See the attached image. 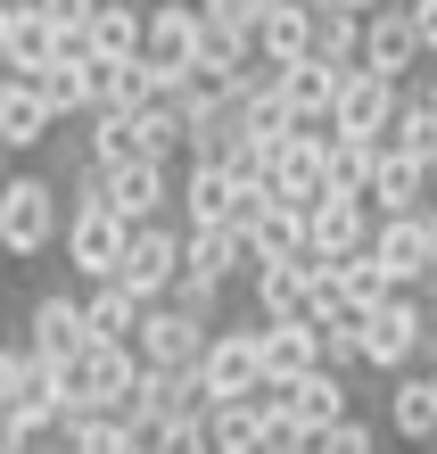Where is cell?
<instances>
[{
  "instance_id": "cell-1",
  "label": "cell",
  "mask_w": 437,
  "mask_h": 454,
  "mask_svg": "<svg viewBox=\"0 0 437 454\" xmlns=\"http://www.w3.org/2000/svg\"><path fill=\"white\" fill-rule=\"evenodd\" d=\"M66 191L50 174H9L0 182V248H9L17 264H34V256H50L66 239Z\"/></svg>"
},
{
  "instance_id": "cell-2",
  "label": "cell",
  "mask_w": 437,
  "mask_h": 454,
  "mask_svg": "<svg viewBox=\"0 0 437 454\" xmlns=\"http://www.w3.org/2000/svg\"><path fill=\"white\" fill-rule=\"evenodd\" d=\"M141 347H116V339H91L74 364H59V380H66V413H132V388H141Z\"/></svg>"
},
{
  "instance_id": "cell-3",
  "label": "cell",
  "mask_w": 437,
  "mask_h": 454,
  "mask_svg": "<svg viewBox=\"0 0 437 454\" xmlns=\"http://www.w3.org/2000/svg\"><path fill=\"white\" fill-rule=\"evenodd\" d=\"M437 339V323H429V298H413V289H396L388 306H371L363 314V372H413L421 364V347Z\"/></svg>"
},
{
  "instance_id": "cell-4",
  "label": "cell",
  "mask_w": 437,
  "mask_h": 454,
  "mask_svg": "<svg viewBox=\"0 0 437 454\" xmlns=\"http://www.w3.org/2000/svg\"><path fill=\"white\" fill-rule=\"evenodd\" d=\"M199 380H207L215 405H223V396H264V388H272V372H264V323H248V331H215Z\"/></svg>"
},
{
  "instance_id": "cell-5",
  "label": "cell",
  "mask_w": 437,
  "mask_h": 454,
  "mask_svg": "<svg viewBox=\"0 0 437 454\" xmlns=\"http://www.w3.org/2000/svg\"><path fill=\"white\" fill-rule=\"evenodd\" d=\"M264 207V191H248L223 157H190L182 174V223H248Z\"/></svg>"
},
{
  "instance_id": "cell-6",
  "label": "cell",
  "mask_w": 437,
  "mask_h": 454,
  "mask_svg": "<svg viewBox=\"0 0 437 454\" xmlns=\"http://www.w3.org/2000/svg\"><path fill=\"white\" fill-rule=\"evenodd\" d=\"M132 256V223L116 215V207H74L66 215V264L83 281H116Z\"/></svg>"
},
{
  "instance_id": "cell-7",
  "label": "cell",
  "mask_w": 437,
  "mask_h": 454,
  "mask_svg": "<svg viewBox=\"0 0 437 454\" xmlns=\"http://www.w3.org/2000/svg\"><path fill=\"white\" fill-rule=\"evenodd\" d=\"M182 264H190V223H132V256H124V289H141V298H174V281H182Z\"/></svg>"
},
{
  "instance_id": "cell-8",
  "label": "cell",
  "mask_w": 437,
  "mask_h": 454,
  "mask_svg": "<svg viewBox=\"0 0 437 454\" xmlns=\"http://www.w3.org/2000/svg\"><path fill=\"white\" fill-rule=\"evenodd\" d=\"M371 256L388 264L404 289H429L437 281V231H429V207H404V215H379L371 231Z\"/></svg>"
},
{
  "instance_id": "cell-9",
  "label": "cell",
  "mask_w": 437,
  "mask_h": 454,
  "mask_svg": "<svg viewBox=\"0 0 437 454\" xmlns=\"http://www.w3.org/2000/svg\"><path fill=\"white\" fill-rule=\"evenodd\" d=\"M421 59H429V42H421V25H413V0H379V9L363 17V67L388 74V83H404Z\"/></svg>"
},
{
  "instance_id": "cell-10",
  "label": "cell",
  "mask_w": 437,
  "mask_h": 454,
  "mask_svg": "<svg viewBox=\"0 0 437 454\" xmlns=\"http://www.w3.org/2000/svg\"><path fill=\"white\" fill-rule=\"evenodd\" d=\"M207 339H215V323L182 314L174 298H157L149 323H141V364H157V372H199L207 364Z\"/></svg>"
},
{
  "instance_id": "cell-11",
  "label": "cell",
  "mask_w": 437,
  "mask_h": 454,
  "mask_svg": "<svg viewBox=\"0 0 437 454\" xmlns=\"http://www.w3.org/2000/svg\"><path fill=\"white\" fill-rule=\"evenodd\" d=\"M371 231H379V207H371V199L322 191V199L306 207V248H314V256H355V248H371Z\"/></svg>"
},
{
  "instance_id": "cell-12",
  "label": "cell",
  "mask_w": 437,
  "mask_h": 454,
  "mask_svg": "<svg viewBox=\"0 0 437 454\" xmlns=\"http://www.w3.org/2000/svg\"><path fill=\"white\" fill-rule=\"evenodd\" d=\"M272 191L297 199V207H314L331 191V124H297L289 132V149L272 157Z\"/></svg>"
},
{
  "instance_id": "cell-13",
  "label": "cell",
  "mask_w": 437,
  "mask_h": 454,
  "mask_svg": "<svg viewBox=\"0 0 437 454\" xmlns=\"http://www.w3.org/2000/svg\"><path fill=\"white\" fill-rule=\"evenodd\" d=\"M59 124H66V116L50 108V91L34 83V74H0V141H9L17 157H34Z\"/></svg>"
},
{
  "instance_id": "cell-14",
  "label": "cell",
  "mask_w": 437,
  "mask_h": 454,
  "mask_svg": "<svg viewBox=\"0 0 437 454\" xmlns=\"http://www.w3.org/2000/svg\"><path fill=\"white\" fill-rule=\"evenodd\" d=\"M199 42H207V9L199 0H157L149 9V59L166 67V83H182L199 67Z\"/></svg>"
},
{
  "instance_id": "cell-15",
  "label": "cell",
  "mask_w": 437,
  "mask_h": 454,
  "mask_svg": "<svg viewBox=\"0 0 437 454\" xmlns=\"http://www.w3.org/2000/svg\"><path fill=\"white\" fill-rule=\"evenodd\" d=\"M248 289H256V323L314 314V298H322V281H314V264H306V256H264L256 273H248Z\"/></svg>"
},
{
  "instance_id": "cell-16",
  "label": "cell",
  "mask_w": 437,
  "mask_h": 454,
  "mask_svg": "<svg viewBox=\"0 0 437 454\" xmlns=\"http://www.w3.org/2000/svg\"><path fill=\"white\" fill-rule=\"evenodd\" d=\"M396 108H404V83H388V74H371V67H355V74H347V91H339L331 132H363V141H388Z\"/></svg>"
},
{
  "instance_id": "cell-17",
  "label": "cell",
  "mask_w": 437,
  "mask_h": 454,
  "mask_svg": "<svg viewBox=\"0 0 437 454\" xmlns=\"http://www.w3.org/2000/svg\"><path fill=\"white\" fill-rule=\"evenodd\" d=\"M25 339H34L50 364H74L91 347V306L66 298V289H50V298H34V314H25Z\"/></svg>"
},
{
  "instance_id": "cell-18",
  "label": "cell",
  "mask_w": 437,
  "mask_h": 454,
  "mask_svg": "<svg viewBox=\"0 0 437 454\" xmlns=\"http://www.w3.org/2000/svg\"><path fill=\"white\" fill-rule=\"evenodd\" d=\"M50 50H59V17H50L42 0H0V67L34 74Z\"/></svg>"
},
{
  "instance_id": "cell-19",
  "label": "cell",
  "mask_w": 437,
  "mask_h": 454,
  "mask_svg": "<svg viewBox=\"0 0 437 454\" xmlns=\"http://www.w3.org/2000/svg\"><path fill=\"white\" fill-rule=\"evenodd\" d=\"M264 405H289L314 438L331 430V421H347V413H355V405H347V372H331V364H314L306 380H289V388L272 380V388H264Z\"/></svg>"
},
{
  "instance_id": "cell-20",
  "label": "cell",
  "mask_w": 437,
  "mask_h": 454,
  "mask_svg": "<svg viewBox=\"0 0 437 454\" xmlns=\"http://www.w3.org/2000/svg\"><path fill=\"white\" fill-rule=\"evenodd\" d=\"M174 199L166 182V157H132V166H107V207H116L124 223H157V207Z\"/></svg>"
},
{
  "instance_id": "cell-21",
  "label": "cell",
  "mask_w": 437,
  "mask_h": 454,
  "mask_svg": "<svg viewBox=\"0 0 437 454\" xmlns=\"http://www.w3.org/2000/svg\"><path fill=\"white\" fill-rule=\"evenodd\" d=\"M182 273H207V281H248L256 273V248L239 223H190V264Z\"/></svg>"
},
{
  "instance_id": "cell-22",
  "label": "cell",
  "mask_w": 437,
  "mask_h": 454,
  "mask_svg": "<svg viewBox=\"0 0 437 454\" xmlns=\"http://www.w3.org/2000/svg\"><path fill=\"white\" fill-rule=\"evenodd\" d=\"M215 396H207V380L199 372H141V388H132V413H149V421H190V413H207Z\"/></svg>"
},
{
  "instance_id": "cell-23",
  "label": "cell",
  "mask_w": 437,
  "mask_h": 454,
  "mask_svg": "<svg viewBox=\"0 0 437 454\" xmlns=\"http://www.w3.org/2000/svg\"><path fill=\"white\" fill-rule=\"evenodd\" d=\"M322 364V323L314 314H289V323H264V372L272 380H306V372Z\"/></svg>"
},
{
  "instance_id": "cell-24",
  "label": "cell",
  "mask_w": 437,
  "mask_h": 454,
  "mask_svg": "<svg viewBox=\"0 0 437 454\" xmlns=\"http://www.w3.org/2000/svg\"><path fill=\"white\" fill-rule=\"evenodd\" d=\"M437 199V174L429 157H404V149H379V174H371V207L379 215H404V207Z\"/></svg>"
},
{
  "instance_id": "cell-25",
  "label": "cell",
  "mask_w": 437,
  "mask_h": 454,
  "mask_svg": "<svg viewBox=\"0 0 437 454\" xmlns=\"http://www.w3.org/2000/svg\"><path fill=\"white\" fill-rule=\"evenodd\" d=\"M239 231H248L256 264H264V256H306V207H297V199H281V191H264V207H256V215L239 223Z\"/></svg>"
},
{
  "instance_id": "cell-26",
  "label": "cell",
  "mask_w": 437,
  "mask_h": 454,
  "mask_svg": "<svg viewBox=\"0 0 437 454\" xmlns=\"http://www.w3.org/2000/svg\"><path fill=\"white\" fill-rule=\"evenodd\" d=\"M83 157H99V166H132V157H149V124H141V108H91Z\"/></svg>"
},
{
  "instance_id": "cell-27",
  "label": "cell",
  "mask_w": 437,
  "mask_h": 454,
  "mask_svg": "<svg viewBox=\"0 0 437 454\" xmlns=\"http://www.w3.org/2000/svg\"><path fill=\"white\" fill-rule=\"evenodd\" d=\"M388 430L404 446H437V388H429V372H396V388H388Z\"/></svg>"
},
{
  "instance_id": "cell-28",
  "label": "cell",
  "mask_w": 437,
  "mask_h": 454,
  "mask_svg": "<svg viewBox=\"0 0 437 454\" xmlns=\"http://www.w3.org/2000/svg\"><path fill=\"white\" fill-rule=\"evenodd\" d=\"M207 438H215V454H264V396L207 405Z\"/></svg>"
},
{
  "instance_id": "cell-29",
  "label": "cell",
  "mask_w": 437,
  "mask_h": 454,
  "mask_svg": "<svg viewBox=\"0 0 437 454\" xmlns=\"http://www.w3.org/2000/svg\"><path fill=\"white\" fill-rule=\"evenodd\" d=\"M91 50H99V59H141V50H149V9H141V0H99Z\"/></svg>"
},
{
  "instance_id": "cell-30",
  "label": "cell",
  "mask_w": 437,
  "mask_h": 454,
  "mask_svg": "<svg viewBox=\"0 0 437 454\" xmlns=\"http://www.w3.org/2000/svg\"><path fill=\"white\" fill-rule=\"evenodd\" d=\"M59 446L66 454H141L132 413H74V421H59Z\"/></svg>"
},
{
  "instance_id": "cell-31",
  "label": "cell",
  "mask_w": 437,
  "mask_h": 454,
  "mask_svg": "<svg viewBox=\"0 0 437 454\" xmlns=\"http://www.w3.org/2000/svg\"><path fill=\"white\" fill-rule=\"evenodd\" d=\"M379 149H388V141H363V132H331V191H347V199H371Z\"/></svg>"
},
{
  "instance_id": "cell-32",
  "label": "cell",
  "mask_w": 437,
  "mask_h": 454,
  "mask_svg": "<svg viewBox=\"0 0 437 454\" xmlns=\"http://www.w3.org/2000/svg\"><path fill=\"white\" fill-rule=\"evenodd\" d=\"M388 149L429 157V166H437V108H429V91H421V99L404 91V108H396V124H388Z\"/></svg>"
},
{
  "instance_id": "cell-33",
  "label": "cell",
  "mask_w": 437,
  "mask_h": 454,
  "mask_svg": "<svg viewBox=\"0 0 437 454\" xmlns=\"http://www.w3.org/2000/svg\"><path fill=\"white\" fill-rule=\"evenodd\" d=\"M314 59H331V67H363V9H322V42H314Z\"/></svg>"
},
{
  "instance_id": "cell-34",
  "label": "cell",
  "mask_w": 437,
  "mask_h": 454,
  "mask_svg": "<svg viewBox=\"0 0 437 454\" xmlns=\"http://www.w3.org/2000/svg\"><path fill=\"white\" fill-rule=\"evenodd\" d=\"M174 99H182L190 116H207V108H223V99H239V74H231V67H207V59H199V67H190L182 83H174Z\"/></svg>"
},
{
  "instance_id": "cell-35",
  "label": "cell",
  "mask_w": 437,
  "mask_h": 454,
  "mask_svg": "<svg viewBox=\"0 0 437 454\" xmlns=\"http://www.w3.org/2000/svg\"><path fill=\"white\" fill-rule=\"evenodd\" d=\"M264 454H314V430L289 405H264Z\"/></svg>"
},
{
  "instance_id": "cell-36",
  "label": "cell",
  "mask_w": 437,
  "mask_h": 454,
  "mask_svg": "<svg viewBox=\"0 0 437 454\" xmlns=\"http://www.w3.org/2000/svg\"><path fill=\"white\" fill-rule=\"evenodd\" d=\"M223 289H231V281L182 273V281H174V306H182V314H199V323H215V314H223Z\"/></svg>"
},
{
  "instance_id": "cell-37",
  "label": "cell",
  "mask_w": 437,
  "mask_h": 454,
  "mask_svg": "<svg viewBox=\"0 0 437 454\" xmlns=\"http://www.w3.org/2000/svg\"><path fill=\"white\" fill-rule=\"evenodd\" d=\"M149 454H215V438H207V413H190V421H166Z\"/></svg>"
},
{
  "instance_id": "cell-38",
  "label": "cell",
  "mask_w": 437,
  "mask_h": 454,
  "mask_svg": "<svg viewBox=\"0 0 437 454\" xmlns=\"http://www.w3.org/2000/svg\"><path fill=\"white\" fill-rule=\"evenodd\" d=\"M314 446H322V454H379V430H371V421H355V413H347V421H331V430H322Z\"/></svg>"
},
{
  "instance_id": "cell-39",
  "label": "cell",
  "mask_w": 437,
  "mask_h": 454,
  "mask_svg": "<svg viewBox=\"0 0 437 454\" xmlns=\"http://www.w3.org/2000/svg\"><path fill=\"white\" fill-rule=\"evenodd\" d=\"M50 430L42 413H0V454H34V438Z\"/></svg>"
},
{
  "instance_id": "cell-40",
  "label": "cell",
  "mask_w": 437,
  "mask_h": 454,
  "mask_svg": "<svg viewBox=\"0 0 437 454\" xmlns=\"http://www.w3.org/2000/svg\"><path fill=\"white\" fill-rule=\"evenodd\" d=\"M42 9L59 17V25H91V17H99V0H42Z\"/></svg>"
},
{
  "instance_id": "cell-41",
  "label": "cell",
  "mask_w": 437,
  "mask_h": 454,
  "mask_svg": "<svg viewBox=\"0 0 437 454\" xmlns=\"http://www.w3.org/2000/svg\"><path fill=\"white\" fill-rule=\"evenodd\" d=\"M413 25H421V42H429V59H437V0H413Z\"/></svg>"
},
{
  "instance_id": "cell-42",
  "label": "cell",
  "mask_w": 437,
  "mask_h": 454,
  "mask_svg": "<svg viewBox=\"0 0 437 454\" xmlns=\"http://www.w3.org/2000/svg\"><path fill=\"white\" fill-rule=\"evenodd\" d=\"M314 9H363V17H371V9H379V0H314Z\"/></svg>"
},
{
  "instance_id": "cell-43",
  "label": "cell",
  "mask_w": 437,
  "mask_h": 454,
  "mask_svg": "<svg viewBox=\"0 0 437 454\" xmlns=\"http://www.w3.org/2000/svg\"><path fill=\"white\" fill-rule=\"evenodd\" d=\"M429 323H437V281H429Z\"/></svg>"
},
{
  "instance_id": "cell-44",
  "label": "cell",
  "mask_w": 437,
  "mask_h": 454,
  "mask_svg": "<svg viewBox=\"0 0 437 454\" xmlns=\"http://www.w3.org/2000/svg\"><path fill=\"white\" fill-rule=\"evenodd\" d=\"M421 372H429V388H437V356H429V364H421Z\"/></svg>"
},
{
  "instance_id": "cell-45",
  "label": "cell",
  "mask_w": 437,
  "mask_h": 454,
  "mask_svg": "<svg viewBox=\"0 0 437 454\" xmlns=\"http://www.w3.org/2000/svg\"><path fill=\"white\" fill-rule=\"evenodd\" d=\"M429 108H437V74H429Z\"/></svg>"
},
{
  "instance_id": "cell-46",
  "label": "cell",
  "mask_w": 437,
  "mask_h": 454,
  "mask_svg": "<svg viewBox=\"0 0 437 454\" xmlns=\"http://www.w3.org/2000/svg\"><path fill=\"white\" fill-rule=\"evenodd\" d=\"M314 454H322V446H314Z\"/></svg>"
},
{
  "instance_id": "cell-47",
  "label": "cell",
  "mask_w": 437,
  "mask_h": 454,
  "mask_svg": "<svg viewBox=\"0 0 437 454\" xmlns=\"http://www.w3.org/2000/svg\"><path fill=\"white\" fill-rule=\"evenodd\" d=\"M429 174H437V166H429Z\"/></svg>"
}]
</instances>
